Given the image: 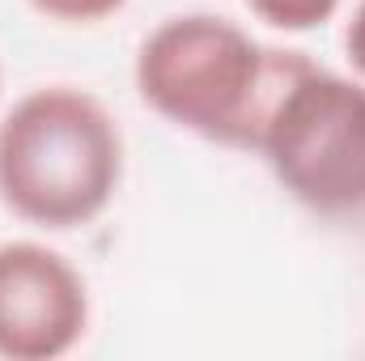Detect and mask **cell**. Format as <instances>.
<instances>
[{
    "mask_svg": "<svg viewBox=\"0 0 365 361\" xmlns=\"http://www.w3.org/2000/svg\"><path fill=\"white\" fill-rule=\"evenodd\" d=\"M123 183V132L77 86H43L0 119V204L38 230L98 221Z\"/></svg>",
    "mask_w": 365,
    "mask_h": 361,
    "instance_id": "obj_1",
    "label": "cell"
},
{
    "mask_svg": "<svg viewBox=\"0 0 365 361\" xmlns=\"http://www.w3.org/2000/svg\"><path fill=\"white\" fill-rule=\"evenodd\" d=\"M280 64L284 51L264 47L238 21L217 13H182L145 34L132 77L140 102L166 123L251 153Z\"/></svg>",
    "mask_w": 365,
    "mask_h": 361,
    "instance_id": "obj_2",
    "label": "cell"
},
{
    "mask_svg": "<svg viewBox=\"0 0 365 361\" xmlns=\"http://www.w3.org/2000/svg\"><path fill=\"white\" fill-rule=\"evenodd\" d=\"M272 179L319 217L365 208V81L284 51L255 145Z\"/></svg>",
    "mask_w": 365,
    "mask_h": 361,
    "instance_id": "obj_3",
    "label": "cell"
},
{
    "mask_svg": "<svg viewBox=\"0 0 365 361\" xmlns=\"http://www.w3.org/2000/svg\"><path fill=\"white\" fill-rule=\"evenodd\" d=\"M86 327L90 289L81 272L43 243H0V357H64L81 345Z\"/></svg>",
    "mask_w": 365,
    "mask_h": 361,
    "instance_id": "obj_4",
    "label": "cell"
},
{
    "mask_svg": "<svg viewBox=\"0 0 365 361\" xmlns=\"http://www.w3.org/2000/svg\"><path fill=\"white\" fill-rule=\"evenodd\" d=\"M259 21H268L276 30H289V34H302V30H319L327 26L344 0H242Z\"/></svg>",
    "mask_w": 365,
    "mask_h": 361,
    "instance_id": "obj_5",
    "label": "cell"
},
{
    "mask_svg": "<svg viewBox=\"0 0 365 361\" xmlns=\"http://www.w3.org/2000/svg\"><path fill=\"white\" fill-rule=\"evenodd\" d=\"M128 0H30L34 13H43L47 21H60V26H93L110 13H119Z\"/></svg>",
    "mask_w": 365,
    "mask_h": 361,
    "instance_id": "obj_6",
    "label": "cell"
},
{
    "mask_svg": "<svg viewBox=\"0 0 365 361\" xmlns=\"http://www.w3.org/2000/svg\"><path fill=\"white\" fill-rule=\"evenodd\" d=\"M344 51H349V64L357 68V77L365 81V0H357V9H353L349 34H344Z\"/></svg>",
    "mask_w": 365,
    "mask_h": 361,
    "instance_id": "obj_7",
    "label": "cell"
}]
</instances>
